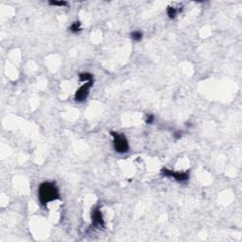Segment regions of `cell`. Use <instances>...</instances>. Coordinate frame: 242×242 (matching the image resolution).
<instances>
[{
    "mask_svg": "<svg viewBox=\"0 0 242 242\" xmlns=\"http://www.w3.org/2000/svg\"><path fill=\"white\" fill-rule=\"evenodd\" d=\"M130 37H132V39L134 41H140L143 38V33L139 30H134L130 33Z\"/></svg>",
    "mask_w": 242,
    "mask_h": 242,
    "instance_id": "obj_7",
    "label": "cell"
},
{
    "mask_svg": "<svg viewBox=\"0 0 242 242\" xmlns=\"http://www.w3.org/2000/svg\"><path fill=\"white\" fill-rule=\"evenodd\" d=\"M154 121V115H148L146 118V123L147 124H152Z\"/></svg>",
    "mask_w": 242,
    "mask_h": 242,
    "instance_id": "obj_11",
    "label": "cell"
},
{
    "mask_svg": "<svg viewBox=\"0 0 242 242\" xmlns=\"http://www.w3.org/2000/svg\"><path fill=\"white\" fill-rule=\"evenodd\" d=\"M38 196L41 204L43 205H47L48 202L58 200L60 194H59V189L54 182H44L39 186Z\"/></svg>",
    "mask_w": 242,
    "mask_h": 242,
    "instance_id": "obj_1",
    "label": "cell"
},
{
    "mask_svg": "<svg viewBox=\"0 0 242 242\" xmlns=\"http://www.w3.org/2000/svg\"><path fill=\"white\" fill-rule=\"evenodd\" d=\"M111 135L113 136L114 147L116 152L119 153L127 152L130 147H129V142L125 137V135L121 133H117L115 132H111Z\"/></svg>",
    "mask_w": 242,
    "mask_h": 242,
    "instance_id": "obj_2",
    "label": "cell"
},
{
    "mask_svg": "<svg viewBox=\"0 0 242 242\" xmlns=\"http://www.w3.org/2000/svg\"><path fill=\"white\" fill-rule=\"evenodd\" d=\"M92 220H93V224L95 226H103L104 225L103 216H102V213H101L100 208H96L93 211Z\"/></svg>",
    "mask_w": 242,
    "mask_h": 242,
    "instance_id": "obj_5",
    "label": "cell"
},
{
    "mask_svg": "<svg viewBox=\"0 0 242 242\" xmlns=\"http://www.w3.org/2000/svg\"><path fill=\"white\" fill-rule=\"evenodd\" d=\"M161 173L164 176H167V177L174 178L175 180H177L179 182H185L189 179L188 172H176V171L169 170L167 168H163L161 170Z\"/></svg>",
    "mask_w": 242,
    "mask_h": 242,
    "instance_id": "obj_3",
    "label": "cell"
},
{
    "mask_svg": "<svg viewBox=\"0 0 242 242\" xmlns=\"http://www.w3.org/2000/svg\"><path fill=\"white\" fill-rule=\"evenodd\" d=\"M92 85H93V81H89V82H86L85 84H83V85L76 92L75 100H77L78 102H81V101L85 100L86 97L89 95V90H90V88H91V86H92Z\"/></svg>",
    "mask_w": 242,
    "mask_h": 242,
    "instance_id": "obj_4",
    "label": "cell"
},
{
    "mask_svg": "<svg viewBox=\"0 0 242 242\" xmlns=\"http://www.w3.org/2000/svg\"><path fill=\"white\" fill-rule=\"evenodd\" d=\"M48 3L51 6H58V7H63V6H67V2H65V1H49Z\"/></svg>",
    "mask_w": 242,
    "mask_h": 242,
    "instance_id": "obj_10",
    "label": "cell"
},
{
    "mask_svg": "<svg viewBox=\"0 0 242 242\" xmlns=\"http://www.w3.org/2000/svg\"><path fill=\"white\" fill-rule=\"evenodd\" d=\"M78 78H80V81H93V75L90 73H81L78 75Z\"/></svg>",
    "mask_w": 242,
    "mask_h": 242,
    "instance_id": "obj_6",
    "label": "cell"
},
{
    "mask_svg": "<svg viewBox=\"0 0 242 242\" xmlns=\"http://www.w3.org/2000/svg\"><path fill=\"white\" fill-rule=\"evenodd\" d=\"M81 25L80 21H76L74 23H72L71 27H70L71 31L74 32V33H75V32H78L81 30Z\"/></svg>",
    "mask_w": 242,
    "mask_h": 242,
    "instance_id": "obj_8",
    "label": "cell"
},
{
    "mask_svg": "<svg viewBox=\"0 0 242 242\" xmlns=\"http://www.w3.org/2000/svg\"><path fill=\"white\" fill-rule=\"evenodd\" d=\"M167 15L170 19H174L177 15V10L174 7H168L167 10Z\"/></svg>",
    "mask_w": 242,
    "mask_h": 242,
    "instance_id": "obj_9",
    "label": "cell"
}]
</instances>
